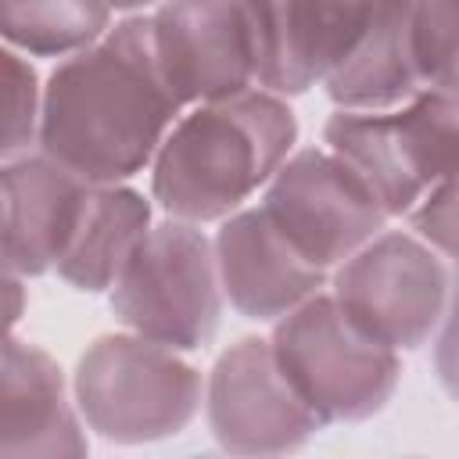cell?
<instances>
[{
  "instance_id": "obj_1",
  "label": "cell",
  "mask_w": 459,
  "mask_h": 459,
  "mask_svg": "<svg viewBox=\"0 0 459 459\" xmlns=\"http://www.w3.org/2000/svg\"><path fill=\"white\" fill-rule=\"evenodd\" d=\"M176 111L179 100L154 57L151 18H129L50 72L39 147L97 186L118 183L154 161Z\"/></svg>"
},
{
  "instance_id": "obj_2",
  "label": "cell",
  "mask_w": 459,
  "mask_h": 459,
  "mask_svg": "<svg viewBox=\"0 0 459 459\" xmlns=\"http://www.w3.org/2000/svg\"><path fill=\"white\" fill-rule=\"evenodd\" d=\"M294 136L298 122L280 93L244 90L204 100L161 140L151 190L172 219H226L276 176Z\"/></svg>"
},
{
  "instance_id": "obj_3",
  "label": "cell",
  "mask_w": 459,
  "mask_h": 459,
  "mask_svg": "<svg viewBox=\"0 0 459 459\" xmlns=\"http://www.w3.org/2000/svg\"><path fill=\"white\" fill-rule=\"evenodd\" d=\"M75 402L86 423L108 441H161L194 420L201 373L161 341L104 333L79 359Z\"/></svg>"
},
{
  "instance_id": "obj_4",
  "label": "cell",
  "mask_w": 459,
  "mask_h": 459,
  "mask_svg": "<svg viewBox=\"0 0 459 459\" xmlns=\"http://www.w3.org/2000/svg\"><path fill=\"white\" fill-rule=\"evenodd\" d=\"M273 351L290 387L323 423H355L380 412L402 373L398 351L362 333L333 294H312L280 316Z\"/></svg>"
},
{
  "instance_id": "obj_5",
  "label": "cell",
  "mask_w": 459,
  "mask_h": 459,
  "mask_svg": "<svg viewBox=\"0 0 459 459\" xmlns=\"http://www.w3.org/2000/svg\"><path fill=\"white\" fill-rule=\"evenodd\" d=\"M111 308L140 337L201 348L222 316L215 247L186 219L151 226L111 287Z\"/></svg>"
},
{
  "instance_id": "obj_6",
  "label": "cell",
  "mask_w": 459,
  "mask_h": 459,
  "mask_svg": "<svg viewBox=\"0 0 459 459\" xmlns=\"http://www.w3.org/2000/svg\"><path fill=\"white\" fill-rule=\"evenodd\" d=\"M448 269L423 237L377 233L341 262L333 276L337 308L387 348L423 344L448 308Z\"/></svg>"
},
{
  "instance_id": "obj_7",
  "label": "cell",
  "mask_w": 459,
  "mask_h": 459,
  "mask_svg": "<svg viewBox=\"0 0 459 459\" xmlns=\"http://www.w3.org/2000/svg\"><path fill=\"white\" fill-rule=\"evenodd\" d=\"M262 212L319 269L341 265L384 230V204L366 179L326 151H298L265 186Z\"/></svg>"
},
{
  "instance_id": "obj_8",
  "label": "cell",
  "mask_w": 459,
  "mask_h": 459,
  "mask_svg": "<svg viewBox=\"0 0 459 459\" xmlns=\"http://www.w3.org/2000/svg\"><path fill=\"white\" fill-rule=\"evenodd\" d=\"M204 402L215 441L244 455L301 448L323 427V420L283 377L273 341L258 337H244L219 355Z\"/></svg>"
},
{
  "instance_id": "obj_9",
  "label": "cell",
  "mask_w": 459,
  "mask_h": 459,
  "mask_svg": "<svg viewBox=\"0 0 459 459\" xmlns=\"http://www.w3.org/2000/svg\"><path fill=\"white\" fill-rule=\"evenodd\" d=\"M158 68L179 104L251 90L255 54L240 0H165L151 18Z\"/></svg>"
},
{
  "instance_id": "obj_10",
  "label": "cell",
  "mask_w": 459,
  "mask_h": 459,
  "mask_svg": "<svg viewBox=\"0 0 459 459\" xmlns=\"http://www.w3.org/2000/svg\"><path fill=\"white\" fill-rule=\"evenodd\" d=\"M97 183L50 154H22L4 165V265L39 276L65 258Z\"/></svg>"
},
{
  "instance_id": "obj_11",
  "label": "cell",
  "mask_w": 459,
  "mask_h": 459,
  "mask_svg": "<svg viewBox=\"0 0 459 459\" xmlns=\"http://www.w3.org/2000/svg\"><path fill=\"white\" fill-rule=\"evenodd\" d=\"M215 262L226 298L247 319H280L319 294L326 269L312 265L262 208L237 212L215 237Z\"/></svg>"
},
{
  "instance_id": "obj_12",
  "label": "cell",
  "mask_w": 459,
  "mask_h": 459,
  "mask_svg": "<svg viewBox=\"0 0 459 459\" xmlns=\"http://www.w3.org/2000/svg\"><path fill=\"white\" fill-rule=\"evenodd\" d=\"M86 441L65 398L57 362L18 337L4 344V391H0V455H82Z\"/></svg>"
},
{
  "instance_id": "obj_13",
  "label": "cell",
  "mask_w": 459,
  "mask_h": 459,
  "mask_svg": "<svg viewBox=\"0 0 459 459\" xmlns=\"http://www.w3.org/2000/svg\"><path fill=\"white\" fill-rule=\"evenodd\" d=\"M344 111H391L423 90L412 57V0H377L351 54L323 79Z\"/></svg>"
},
{
  "instance_id": "obj_14",
  "label": "cell",
  "mask_w": 459,
  "mask_h": 459,
  "mask_svg": "<svg viewBox=\"0 0 459 459\" xmlns=\"http://www.w3.org/2000/svg\"><path fill=\"white\" fill-rule=\"evenodd\" d=\"M151 233V204L129 186H93L82 222L57 262V273L75 290H108L126 262Z\"/></svg>"
},
{
  "instance_id": "obj_15",
  "label": "cell",
  "mask_w": 459,
  "mask_h": 459,
  "mask_svg": "<svg viewBox=\"0 0 459 459\" xmlns=\"http://www.w3.org/2000/svg\"><path fill=\"white\" fill-rule=\"evenodd\" d=\"M387 122L420 194L459 176V86H423L412 100L391 108Z\"/></svg>"
},
{
  "instance_id": "obj_16",
  "label": "cell",
  "mask_w": 459,
  "mask_h": 459,
  "mask_svg": "<svg viewBox=\"0 0 459 459\" xmlns=\"http://www.w3.org/2000/svg\"><path fill=\"white\" fill-rule=\"evenodd\" d=\"M323 140L341 161H348L366 179V186L377 194L387 215H402L420 204L423 194L409 179L398 158L387 111H344L341 108L337 115H330Z\"/></svg>"
},
{
  "instance_id": "obj_17",
  "label": "cell",
  "mask_w": 459,
  "mask_h": 459,
  "mask_svg": "<svg viewBox=\"0 0 459 459\" xmlns=\"http://www.w3.org/2000/svg\"><path fill=\"white\" fill-rule=\"evenodd\" d=\"M108 0H0L7 43L39 57L86 50L108 32Z\"/></svg>"
},
{
  "instance_id": "obj_18",
  "label": "cell",
  "mask_w": 459,
  "mask_h": 459,
  "mask_svg": "<svg viewBox=\"0 0 459 459\" xmlns=\"http://www.w3.org/2000/svg\"><path fill=\"white\" fill-rule=\"evenodd\" d=\"M240 7L251 36L255 79L269 93H305L316 79L301 50L298 0H240Z\"/></svg>"
},
{
  "instance_id": "obj_19",
  "label": "cell",
  "mask_w": 459,
  "mask_h": 459,
  "mask_svg": "<svg viewBox=\"0 0 459 459\" xmlns=\"http://www.w3.org/2000/svg\"><path fill=\"white\" fill-rule=\"evenodd\" d=\"M377 0H298L301 50L316 82H323L359 43Z\"/></svg>"
},
{
  "instance_id": "obj_20",
  "label": "cell",
  "mask_w": 459,
  "mask_h": 459,
  "mask_svg": "<svg viewBox=\"0 0 459 459\" xmlns=\"http://www.w3.org/2000/svg\"><path fill=\"white\" fill-rule=\"evenodd\" d=\"M412 57L423 86H459V0H412Z\"/></svg>"
},
{
  "instance_id": "obj_21",
  "label": "cell",
  "mask_w": 459,
  "mask_h": 459,
  "mask_svg": "<svg viewBox=\"0 0 459 459\" xmlns=\"http://www.w3.org/2000/svg\"><path fill=\"white\" fill-rule=\"evenodd\" d=\"M43 97L36 90V72L14 54L4 50V154H22L32 136H39Z\"/></svg>"
},
{
  "instance_id": "obj_22",
  "label": "cell",
  "mask_w": 459,
  "mask_h": 459,
  "mask_svg": "<svg viewBox=\"0 0 459 459\" xmlns=\"http://www.w3.org/2000/svg\"><path fill=\"white\" fill-rule=\"evenodd\" d=\"M409 215H412V230L434 251L459 262V176L430 186Z\"/></svg>"
},
{
  "instance_id": "obj_23",
  "label": "cell",
  "mask_w": 459,
  "mask_h": 459,
  "mask_svg": "<svg viewBox=\"0 0 459 459\" xmlns=\"http://www.w3.org/2000/svg\"><path fill=\"white\" fill-rule=\"evenodd\" d=\"M434 369L441 387L448 391L452 402H459V273L452 276V290H448V308L441 316L437 326V341H434Z\"/></svg>"
},
{
  "instance_id": "obj_24",
  "label": "cell",
  "mask_w": 459,
  "mask_h": 459,
  "mask_svg": "<svg viewBox=\"0 0 459 459\" xmlns=\"http://www.w3.org/2000/svg\"><path fill=\"white\" fill-rule=\"evenodd\" d=\"M111 7H118V11H133V7H143V4H151V0H108Z\"/></svg>"
}]
</instances>
